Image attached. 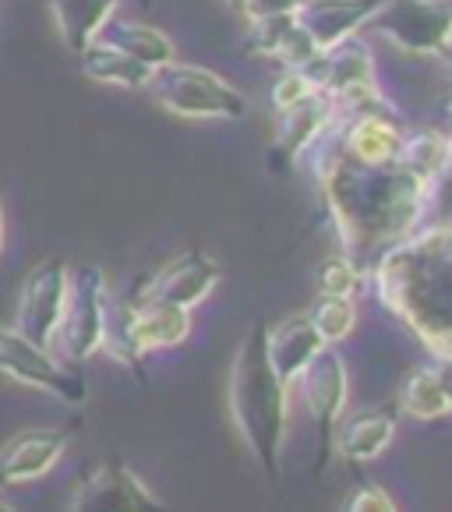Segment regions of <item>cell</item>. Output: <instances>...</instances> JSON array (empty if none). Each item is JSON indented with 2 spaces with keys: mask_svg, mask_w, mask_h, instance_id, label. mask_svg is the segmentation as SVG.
<instances>
[{
  "mask_svg": "<svg viewBox=\"0 0 452 512\" xmlns=\"http://www.w3.org/2000/svg\"><path fill=\"white\" fill-rule=\"evenodd\" d=\"M378 294L435 354H452V230H428L378 262Z\"/></svg>",
  "mask_w": 452,
  "mask_h": 512,
  "instance_id": "1",
  "label": "cell"
},
{
  "mask_svg": "<svg viewBox=\"0 0 452 512\" xmlns=\"http://www.w3.org/2000/svg\"><path fill=\"white\" fill-rule=\"evenodd\" d=\"M304 0H244V15L251 22H262V18H276V15H290V11L301 8Z\"/></svg>",
  "mask_w": 452,
  "mask_h": 512,
  "instance_id": "28",
  "label": "cell"
},
{
  "mask_svg": "<svg viewBox=\"0 0 452 512\" xmlns=\"http://www.w3.org/2000/svg\"><path fill=\"white\" fill-rule=\"evenodd\" d=\"M68 449V435L57 428H29L0 445V488L32 484L50 474Z\"/></svg>",
  "mask_w": 452,
  "mask_h": 512,
  "instance_id": "12",
  "label": "cell"
},
{
  "mask_svg": "<svg viewBox=\"0 0 452 512\" xmlns=\"http://www.w3.org/2000/svg\"><path fill=\"white\" fill-rule=\"evenodd\" d=\"M131 336L142 354L166 347H181L191 336V311L163 301H138L131 294Z\"/></svg>",
  "mask_w": 452,
  "mask_h": 512,
  "instance_id": "14",
  "label": "cell"
},
{
  "mask_svg": "<svg viewBox=\"0 0 452 512\" xmlns=\"http://www.w3.org/2000/svg\"><path fill=\"white\" fill-rule=\"evenodd\" d=\"M329 195L339 226L347 234L350 255H357L361 244L389 241L414 226L424 198V177L410 174L407 166L336 170Z\"/></svg>",
  "mask_w": 452,
  "mask_h": 512,
  "instance_id": "3",
  "label": "cell"
},
{
  "mask_svg": "<svg viewBox=\"0 0 452 512\" xmlns=\"http://www.w3.org/2000/svg\"><path fill=\"white\" fill-rule=\"evenodd\" d=\"M304 378V407H308L311 421L318 424V435H322V449H332V431L339 424V414L347 407V364L336 350L325 343L311 364L301 371Z\"/></svg>",
  "mask_w": 452,
  "mask_h": 512,
  "instance_id": "9",
  "label": "cell"
},
{
  "mask_svg": "<svg viewBox=\"0 0 452 512\" xmlns=\"http://www.w3.org/2000/svg\"><path fill=\"white\" fill-rule=\"evenodd\" d=\"M347 149L361 166H389L400 156V138H396V128L382 117H361L350 128Z\"/></svg>",
  "mask_w": 452,
  "mask_h": 512,
  "instance_id": "21",
  "label": "cell"
},
{
  "mask_svg": "<svg viewBox=\"0 0 452 512\" xmlns=\"http://www.w3.org/2000/svg\"><path fill=\"white\" fill-rule=\"evenodd\" d=\"M357 269L350 258H329V262H322V269H318V287H322V294H332V297H354L357 290Z\"/></svg>",
  "mask_w": 452,
  "mask_h": 512,
  "instance_id": "26",
  "label": "cell"
},
{
  "mask_svg": "<svg viewBox=\"0 0 452 512\" xmlns=\"http://www.w3.org/2000/svg\"><path fill=\"white\" fill-rule=\"evenodd\" d=\"M378 25L407 50L431 53L452 36V8H442L438 0H392L378 8Z\"/></svg>",
  "mask_w": 452,
  "mask_h": 512,
  "instance_id": "11",
  "label": "cell"
},
{
  "mask_svg": "<svg viewBox=\"0 0 452 512\" xmlns=\"http://www.w3.org/2000/svg\"><path fill=\"white\" fill-rule=\"evenodd\" d=\"M121 0H50V15L57 22L64 46L71 53H82L96 39L106 18L117 11Z\"/></svg>",
  "mask_w": 452,
  "mask_h": 512,
  "instance_id": "19",
  "label": "cell"
},
{
  "mask_svg": "<svg viewBox=\"0 0 452 512\" xmlns=\"http://www.w3.org/2000/svg\"><path fill=\"white\" fill-rule=\"evenodd\" d=\"M0 512H18V509L11 502H4V498H0Z\"/></svg>",
  "mask_w": 452,
  "mask_h": 512,
  "instance_id": "31",
  "label": "cell"
},
{
  "mask_svg": "<svg viewBox=\"0 0 452 512\" xmlns=\"http://www.w3.org/2000/svg\"><path fill=\"white\" fill-rule=\"evenodd\" d=\"M110 290L99 265H78L68 276V301H64V318L53 347L61 350L64 361L85 364L103 347V322Z\"/></svg>",
  "mask_w": 452,
  "mask_h": 512,
  "instance_id": "6",
  "label": "cell"
},
{
  "mask_svg": "<svg viewBox=\"0 0 452 512\" xmlns=\"http://www.w3.org/2000/svg\"><path fill=\"white\" fill-rule=\"evenodd\" d=\"M392 438H396V417L375 410V414L354 417L347 428L339 431L336 445L343 456L364 463V460H378V456L392 445Z\"/></svg>",
  "mask_w": 452,
  "mask_h": 512,
  "instance_id": "20",
  "label": "cell"
},
{
  "mask_svg": "<svg viewBox=\"0 0 452 512\" xmlns=\"http://www.w3.org/2000/svg\"><path fill=\"white\" fill-rule=\"evenodd\" d=\"M382 0H304L297 8V18L308 29L311 43L318 53H329L343 39H350L371 15L378 11Z\"/></svg>",
  "mask_w": 452,
  "mask_h": 512,
  "instance_id": "13",
  "label": "cell"
},
{
  "mask_svg": "<svg viewBox=\"0 0 452 512\" xmlns=\"http://www.w3.org/2000/svg\"><path fill=\"white\" fill-rule=\"evenodd\" d=\"M0 375L46 392V396L68 403V407L89 400V382L78 371V364L64 361L50 347H39V343L25 339L22 332L4 329V325H0Z\"/></svg>",
  "mask_w": 452,
  "mask_h": 512,
  "instance_id": "5",
  "label": "cell"
},
{
  "mask_svg": "<svg viewBox=\"0 0 452 512\" xmlns=\"http://www.w3.org/2000/svg\"><path fill=\"white\" fill-rule=\"evenodd\" d=\"M311 325L318 329V336L325 343H339V339H347L357 325V308L350 297H332V294H322V301L315 304L311 311Z\"/></svg>",
  "mask_w": 452,
  "mask_h": 512,
  "instance_id": "23",
  "label": "cell"
},
{
  "mask_svg": "<svg viewBox=\"0 0 452 512\" xmlns=\"http://www.w3.org/2000/svg\"><path fill=\"white\" fill-rule=\"evenodd\" d=\"M265 347H269V361L276 368V375L290 385L294 378H301V371L311 364V357L325 347V339L318 336V329L311 325L308 315H297L287 318L283 325H276V329H269Z\"/></svg>",
  "mask_w": 452,
  "mask_h": 512,
  "instance_id": "15",
  "label": "cell"
},
{
  "mask_svg": "<svg viewBox=\"0 0 452 512\" xmlns=\"http://www.w3.org/2000/svg\"><path fill=\"white\" fill-rule=\"evenodd\" d=\"M68 512H166L156 491L124 460H103L78 477L68 498Z\"/></svg>",
  "mask_w": 452,
  "mask_h": 512,
  "instance_id": "7",
  "label": "cell"
},
{
  "mask_svg": "<svg viewBox=\"0 0 452 512\" xmlns=\"http://www.w3.org/2000/svg\"><path fill=\"white\" fill-rule=\"evenodd\" d=\"M400 407L407 410L417 421H438V417L449 414V403H445V392L438 385L435 371L431 368H417L407 375L400 389Z\"/></svg>",
  "mask_w": 452,
  "mask_h": 512,
  "instance_id": "22",
  "label": "cell"
},
{
  "mask_svg": "<svg viewBox=\"0 0 452 512\" xmlns=\"http://www.w3.org/2000/svg\"><path fill=\"white\" fill-rule=\"evenodd\" d=\"M145 89L156 96L163 110L188 117V121H237L248 110V99L230 82H223L205 68H191V64L177 61L152 71Z\"/></svg>",
  "mask_w": 452,
  "mask_h": 512,
  "instance_id": "4",
  "label": "cell"
},
{
  "mask_svg": "<svg viewBox=\"0 0 452 512\" xmlns=\"http://www.w3.org/2000/svg\"><path fill=\"white\" fill-rule=\"evenodd\" d=\"M0 251H4V202H0Z\"/></svg>",
  "mask_w": 452,
  "mask_h": 512,
  "instance_id": "30",
  "label": "cell"
},
{
  "mask_svg": "<svg viewBox=\"0 0 452 512\" xmlns=\"http://www.w3.org/2000/svg\"><path fill=\"white\" fill-rule=\"evenodd\" d=\"M265 336H269V325L258 322L237 347L234 368H230V417L251 456L262 463L265 474L276 477L283 463V442H287L290 385L272 368Z\"/></svg>",
  "mask_w": 452,
  "mask_h": 512,
  "instance_id": "2",
  "label": "cell"
},
{
  "mask_svg": "<svg viewBox=\"0 0 452 512\" xmlns=\"http://www.w3.org/2000/svg\"><path fill=\"white\" fill-rule=\"evenodd\" d=\"M396 159H400V166H407L410 174H417V177L428 181L431 174L442 170L445 159H449V145H445L438 135H417L407 149H400V156Z\"/></svg>",
  "mask_w": 452,
  "mask_h": 512,
  "instance_id": "24",
  "label": "cell"
},
{
  "mask_svg": "<svg viewBox=\"0 0 452 512\" xmlns=\"http://www.w3.org/2000/svg\"><path fill=\"white\" fill-rule=\"evenodd\" d=\"M226 4H230L234 11H244V0H226Z\"/></svg>",
  "mask_w": 452,
  "mask_h": 512,
  "instance_id": "32",
  "label": "cell"
},
{
  "mask_svg": "<svg viewBox=\"0 0 452 512\" xmlns=\"http://www.w3.org/2000/svg\"><path fill=\"white\" fill-rule=\"evenodd\" d=\"M431 371H435L438 385H442L445 403H449V414H452V354H438V364Z\"/></svg>",
  "mask_w": 452,
  "mask_h": 512,
  "instance_id": "29",
  "label": "cell"
},
{
  "mask_svg": "<svg viewBox=\"0 0 452 512\" xmlns=\"http://www.w3.org/2000/svg\"><path fill=\"white\" fill-rule=\"evenodd\" d=\"M216 283H219V265L205 251H188V255L163 265L152 279H145V287H138L135 297L138 301L177 304V308L191 311L216 290Z\"/></svg>",
  "mask_w": 452,
  "mask_h": 512,
  "instance_id": "10",
  "label": "cell"
},
{
  "mask_svg": "<svg viewBox=\"0 0 452 512\" xmlns=\"http://www.w3.org/2000/svg\"><path fill=\"white\" fill-rule=\"evenodd\" d=\"M343 512H400V509H396V502H392V495L385 488H378V484H357L347 495Z\"/></svg>",
  "mask_w": 452,
  "mask_h": 512,
  "instance_id": "27",
  "label": "cell"
},
{
  "mask_svg": "<svg viewBox=\"0 0 452 512\" xmlns=\"http://www.w3.org/2000/svg\"><path fill=\"white\" fill-rule=\"evenodd\" d=\"M332 103L336 99L329 92H315L304 103L283 110V128H279V142H276V156H283V166H290L311 142L318 138V131L329 124L332 117Z\"/></svg>",
  "mask_w": 452,
  "mask_h": 512,
  "instance_id": "17",
  "label": "cell"
},
{
  "mask_svg": "<svg viewBox=\"0 0 452 512\" xmlns=\"http://www.w3.org/2000/svg\"><path fill=\"white\" fill-rule=\"evenodd\" d=\"M315 92H322V85H318V78L311 75V68H294L276 82V89H272V103H276V110L283 113V110H290V106L311 99Z\"/></svg>",
  "mask_w": 452,
  "mask_h": 512,
  "instance_id": "25",
  "label": "cell"
},
{
  "mask_svg": "<svg viewBox=\"0 0 452 512\" xmlns=\"http://www.w3.org/2000/svg\"><path fill=\"white\" fill-rule=\"evenodd\" d=\"M68 276L71 269L64 258H46L25 276L15 304V332L53 350L64 318V301H68Z\"/></svg>",
  "mask_w": 452,
  "mask_h": 512,
  "instance_id": "8",
  "label": "cell"
},
{
  "mask_svg": "<svg viewBox=\"0 0 452 512\" xmlns=\"http://www.w3.org/2000/svg\"><path fill=\"white\" fill-rule=\"evenodd\" d=\"M96 39H103V43L117 46V50H124L128 57H135V61H142L145 68H166V64H174V43L163 36L159 29H152V25H142V22H128V18H106L103 29L96 32Z\"/></svg>",
  "mask_w": 452,
  "mask_h": 512,
  "instance_id": "16",
  "label": "cell"
},
{
  "mask_svg": "<svg viewBox=\"0 0 452 512\" xmlns=\"http://www.w3.org/2000/svg\"><path fill=\"white\" fill-rule=\"evenodd\" d=\"M78 61H82L85 78L99 85H113V89H145L152 78V68H145L142 61L128 57L124 50L117 46L103 43V39H92L82 53H78Z\"/></svg>",
  "mask_w": 452,
  "mask_h": 512,
  "instance_id": "18",
  "label": "cell"
}]
</instances>
